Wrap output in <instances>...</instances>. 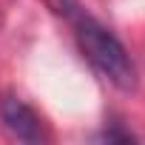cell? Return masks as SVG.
Instances as JSON below:
<instances>
[{"mask_svg":"<svg viewBox=\"0 0 145 145\" xmlns=\"http://www.w3.org/2000/svg\"><path fill=\"white\" fill-rule=\"evenodd\" d=\"M46 6L71 23L77 34V43L83 48V54L88 57V63L100 71V74L117 86L120 91H134L137 88V65L131 63L125 46L94 17L83 9L80 0H46Z\"/></svg>","mask_w":145,"mask_h":145,"instance_id":"obj_1","label":"cell"},{"mask_svg":"<svg viewBox=\"0 0 145 145\" xmlns=\"http://www.w3.org/2000/svg\"><path fill=\"white\" fill-rule=\"evenodd\" d=\"M0 125L3 131L17 139V142H43L46 134H43V122L40 117L20 100V97H3L0 100Z\"/></svg>","mask_w":145,"mask_h":145,"instance_id":"obj_2","label":"cell"}]
</instances>
